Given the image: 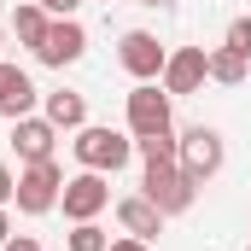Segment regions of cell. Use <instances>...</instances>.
I'll list each match as a JSON object with an SVG mask.
<instances>
[{"label": "cell", "instance_id": "6da1fadb", "mask_svg": "<svg viewBox=\"0 0 251 251\" xmlns=\"http://www.w3.org/2000/svg\"><path fill=\"white\" fill-rule=\"evenodd\" d=\"M76 164L82 170H100V176H117L128 158H134V134L128 128H105V123H82L76 140H70Z\"/></svg>", "mask_w": 251, "mask_h": 251}, {"label": "cell", "instance_id": "7a4b0ae2", "mask_svg": "<svg viewBox=\"0 0 251 251\" xmlns=\"http://www.w3.org/2000/svg\"><path fill=\"white\" fill-rule=\"evenodd\" d=\"M140 193H146V199H152L164 216H181V210H193V199H199V181H193L176 158H146Z\"/></svg>", "mask_w": 251, "mask_h": 251}, {"label": "cell", "instance_id": "3957f363", "mask_svg": "<svg viewBox=\"0 0 251 251\" xmlns=\"http://www.w3.org/2000/svg\"><path fill=\"white\" fill-rule=\"evenodd\" d=\"M176 164H181L193 181L204 187V181H210V176L228 164V140H222V128H210V123L181 128V134H176Z\"/></svg>", "mask_w": 251, "mask_h": 251}, {"label": "cell", "instance_id": "277c9868", "mask_svg": "<svg viewBox=\"0 0 251 251\" xmlns=\"http://www.w3.org/2000/svg\"><path fill=\"white\" fill-rule=\"evenodd\" d=\"M59 193H64V170L47 158V164H24V170H18L12 204H18L24 216H47V210H59Z\"/></svg>", "mask_w": 251, "mask_h": 251}, {"label": "cell", "instance_id": "5b68a950", "mask_svg": "<svg viewBox=\"0 0 251 251\" xmlns=\"http://www.w3.org/2000/svg\"><path fill=\"white\" fill-rule=\"evenodd\" d=\"M123 117H128V134H134V140H146V134H176V128H170V94H164V82H134Z\"/></svg>", "mask_w": 251, "mask_h": 251}, {"label": "cell", "instance_id": "8992f818", "mask_svg": "<svg viewBox=\"0 0 251 251\" xmlns=\"http://www.w3.org/2000/svg\"><path fill=\"white\" fill-rule=\"evenodd\" d=\"M164 59H170V47H164L152 29H123V41H117V64H123L134 82H158V76H164Z\"/></svg>", "mask_w": 251, "mask_h": 251}, {"label": "cell", "instance_id": "52a82bcc", "mask_svg": "<svg viewBox=\"0 0 251 251\" xmlns=\"http://www.w3.org/2000/svg\"><path fill=\"white\" fill-rule=\"evenodd\" d=\"M164 94L170 100H181V94H199L204 82H210V53L204 47H170V59H164Z\"/></svg>", "mask_w": 251, "mask_h": 251}, {"label": "cell", "instance_id": "ba28073f", "mask_svg": "<svg viewBox=\"0 0 251 251\" xmlns=\"http://www.w3.org/2000/svg\"><path fill=\"white\" fill-rule=\"evenodd\" d=\"M59 204H64V216H70V222H94V216L111 204V187H105V176H100V170H82V176H70V181H64Z\"/></svg>", "mask_w": 251, "mask_h": 251}, {"label": "cell", "instance_id": "9c48e42d", "mask_svg": "<svg viewBox=\"0 0 251 251\" xmlns=\"http://www.w3.org/2000/svg\"><path fill=\"white\" fill-rule=\"evenodd\" d=\"M82 53H88V29L76 18H53L47 24V41L35 47V59L47 64V70H64V64H76Z\"/></svg>", "mask_w": 251, "mask_h": 251}, {"label": "cell", "instance_id": "30bf717a", "mask_svg": "<svg viewBox=\"0 0 251 251\" xmlns=\"http://www.w3.org/2000/svg\"><path fill=\"white\" fill-rule=\"evenodd\" d=\"M53 146H59V128L47 123V117H35V111H29V117H18V123H12V152H18L24 164H47V158H53Z\"/></svg>", "mask_w": 251, "mask_h": 251}, {"label": "cell", "instance_id": "8fae6325", "mask_svg": "<svg viewBox=\"0 0 251 251\" xmlns=\"http://www.w3.org/2000/svg\"><path fill=\"white\" fill-rule=\"evenodd\" d=\"M35 105H41V94H35L29 70H18V64L0 59V117H6V123H18V117H29Z\"/></svg>", "mask_w": 251, "mask_h": 251}, {"label": "cell", "instance_id": "7c38bea8", "mask_svg": "<svg viewBox=\"0 0 251 251\" xmlns=\"http://www.w3.org/2000/svg\"><path fill=\"white\" fill-rule=\"evenodd\" d=\"M117 222H123V234H134V240H146V246H152V240L164 234V222H170V216H164L146 193H128V199H117Z\"/></svg>", "mask_w": 251, "mask_h": 251}, {"label": "cell", "instance_id": "4fadbf2b", "mask_svg": "<svg viewBox=\"0 0 251 251\" xmlns=\"http://www.w3.org/2000/svg\"><path fill=\"white\" fill-rule=\"evenodd\" d=\"M41 117L59 128V134H64V128L76 134V128L88 123V100H82L76 88H53V94H41Z\"/></svg>", "mask_w": 251, "mask_h": 251}, {"label": "cell", "instance_id": "5bb4252c", "mask_svg": "<svg viewBox=\"0 0 251 251\" xmlns=\"http://www.w3.org/2000/svg\"><path fill=\"white\" fill-rule=\"evenodd\" d=\"M47 24H53V18L41 12V0H18V12H12V35H18V41H24L29 53H35V47L47 41Z\"/></svg>", "mask_w": 251, "mask_h": 251}, {"label": "cell", "instance_id": "9a60e30c", "mask_svg": "<svg viewBox=\"0 0 251 251\" xmlns=\"http://www.w3.org/2000/svg\"><path fill=\"white\" fill-rule=\"evenodd\" d=\"M246 76H251V59H246V53H234V47H210V82L240 88Z\"/></svg>", "mask_w": 251, "mask_h": 251}, {"label": "cell", "instance_id": "2e32d148", "mask_svg": "<svg viewBox=\"0 0 251 251\" xmlns=\"http://www.w3.org/2000/svg\"><path fill=\"white\" fill-rule=\"evenodd\" d=\"M70 251H105L111 246V234L100 228V222H70V240H64Z\"/></svg>", "mask_w": 251, "mask_h": 251}, {"label": "cell", "instance_id": "e0dca14e", "mask_svg": "<svg viewBox=\"0 0 251 251\" xmlns=\"http://www.w3.org/2000/svg\"><path fill=\"white\" fill-rule=\"evenodd\" d=\"M134 152L140 158H176V134H146V140H134Z\"/></svg>", "mask_w": 251, "mask_h": 251}, {"label": "cell", "instance_id": "ac0fdd59", "mask_svg": "<svg viewBox=\"0 0 251 251\" xmlns=\"http://www.w3.org/2000/svg\"><path fill=\"white\" fill-rule=\"evenodd\" d=\"M222 47H234V53L251 59V18H234V24H228V41H222Z\"/></svg>", "mask_w": 251, "mask_h": 251}, {"label": "cell", "instance_id": "d6986e66", "mask_svg": "<svg viewBox=\"0 0 251 251\" xmlns=\"http://www.w3.org/2000/svg\"><path fill=\"white\" fill-rule=\"evenodd\" d=\"M76 6H82V0H41L47 18H76Z\"/></svg>", "mask_w": 251, "mask_h": 251}, {"label": "cell", "instance_id": "ffe728a7", "mask_svg": "<svg viewBox=\"0 0 251 251\" xmlns=\"http://www.w3.org/2000/svg\"><path fill=\"white\" fill-rule=\"evenodd\" d=\"M12 193H18V176H12V164L0 158V204H12Z\"/></svg>", "mask_w": 251, "mask_h": 251}, {"label": "cell", "instance_id": "44dd1931", "mask_svg": "<svg viewBox=\"0 0 251 251\" xmlns=\"http://www.w3.org/2000/svg\"><path fill=\"white\" fill-rule=\"evenodd\" d=\"M0 251H41V240H35V234H12Z\"/></svg>", "mask_w": 251, "mask_h": 251}, {"label": "cell", "instance_id": "7402d4cb", "mask_svg": "<svg viewBox=\"0 0 251 251\" xmlns=\"http://www.w3.org/2000/svg\"><path fill=\"white\" fill-rule=\"evenodd\" d=\"M105 251H152V246H146V240H134V234H123V240H111Z\"/></svg>", "mask_w": 251, "mask_h": 251}, {"label": "cell", "instance_id": "603a6c76", "mask_svg": "<svg viewBox=\"0 0 251 251\" xmlns=\"http://www.w3.org/2000/svg\"><path fill=\"white\" fill-rule=\"evenodd\" d=\"M12 240V216H6V204H0V246Z\"/></svg>", "mask_w": 251, "mask_h": 251}, {"label": "cell", "instance_id": "cb8c5ba5", "mask_svg": "<svg viewBox=\"0 0 251 251\" xmlns=\"http://www.w3.org/2000/svg\"><path fill=\"white\" fill-rule=\"evenodd\" d=\"M140 6H170V0H140Z\"/></svg>", "mask_w": 251, "mask_h": 251}, {"label": "cell", "instance_id": "d4e9b609", "mask_svg": "<svg viewBox=\"0 0 251 251\" xmlns=\"http://www.w3.org/2000/svg\"><path fill=\"white\" fill-rule=\"evenodd\" d=\"M0 47H6V29H0Z\"/></svg>", "mask_w": 251, "mask_h": 251}, {"label": "cell", "instance_id": "484cf974", "mask_svg": "<svg viewBox=\"0 0 251 251\" xmlns=\"http://www.w3.org/2000/svg\"><path fill=\"white\" fill-rule=\"evenodd\" d=\"M246 251H251V246H246Z\"/></svg>", "mask_w": 251, "mask_h": 251}]
</instances>
